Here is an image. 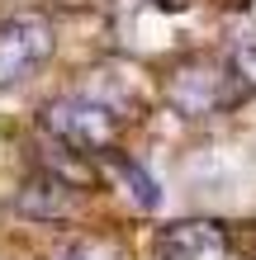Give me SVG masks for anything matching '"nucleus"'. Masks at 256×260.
<instances>
[{
    "mask_svg": "<svg viewBox=\"0 0 256 260\" xmlns=\"http://www.w3.org/2000/svg\"><path fill=\"white\" fill-rule=\"evenodd\" d=\"M114 171L124 175V185H128V194H133L138 208H161V185H157V175L147 171V166L128 161V156H114Z\"/></svg>",
    "mask_w": 256,
    "mask_h": 260,
    "instance_id": "obj_5",
    "label": "nucleus"
},
{
    "mask_svg": "<svg viewBox=\"0 0 256 260\" xmlns=\"http://www.w3.org/2000/svg\"><path fill=\"white\" fill-rule=\"evenodd\" d=\"M14 208H19L24 218H38V222H62V218H71V213H76V185H71L67 175L43 171V166H38V175L24 180V189H19V199H14Z\"/></svg>",
    "mask_w": 256,
    "mask_h": 260,
    "instance_id": "obj_3",
    "label": "nucleus"
},
{
    "mask_svg": "<svg viewBox=\"0 0 256 260\" xmlns=\"http://www.w3.org/2000/svg\"><path fill=\"white\" fill-rule=\"evenodd\" d=\"M228 237L218 222H171L157 237V260H223Z\"/></svg>",
    "mask_w": 256,
    "mask_h": 260,
    "instance_id": "obj_4",
    "label": "nucleus"
},
{
    "mask_svg": "<svg viewBox=\"0 0 256 260\" xmlns=\"http://www.w3.org/2000/svg\"><path fill=\"white\" fill-rule=\"evenodd\" d=\"M52 260H124V255L104 237H67L62 246L52 251Z\"/></svg>",
    "mask_w": 256,
    "mask_h": 260,
    "instance_id": "obj_6",
    "label": "nucleus"
},
{
    "mask_svg": "<svg viewBox=\"0 0 256 260\" xmlns=\"http://www.w3.org/2000/svg\"><path fill=\"white\" fill-rule=\"evenodd\" d=\"M52 24L43 14H10L0 19V90L24 85L52 57Z\"/></svg>",
    "mask_w": 256,
    "mask_h": 260,
    "instance_id": "obj_2",
    "label": "nucleus"
},
{
    "mask_svg": "<svg viewBox=\"0 0 256 260\" xmlns=\"http://www.w3.org/2000/svg\"><path fill=\"white\" fill-rule=\"evenodd\" d=\"M43 128H48V137L67 142L71 151L95 156V151H109L119 133V114H114V104H104L95 95H57L43 109Z\"/></svg>",
    "mask_w": 256,
    "mask_h": 260,
    "instance_id": "obj_1",
    "label": "nucleus"
},
{
    "mask_svg": "<svg viewBox=\"0 0 256 260\" xmlns=\"http://www.w3.org/2000/svg\"><path fill=\"white\" fill-rule=\"evenodd\" d=\"M237 62H242V71L256 81V48H251V43H242V48H237Z\"/></svg>",
    "mask_w": 256,
    "mask_h": 260,
    "instance_id": "obj_7",
    "label": "nucleus"
}]
</instances>
